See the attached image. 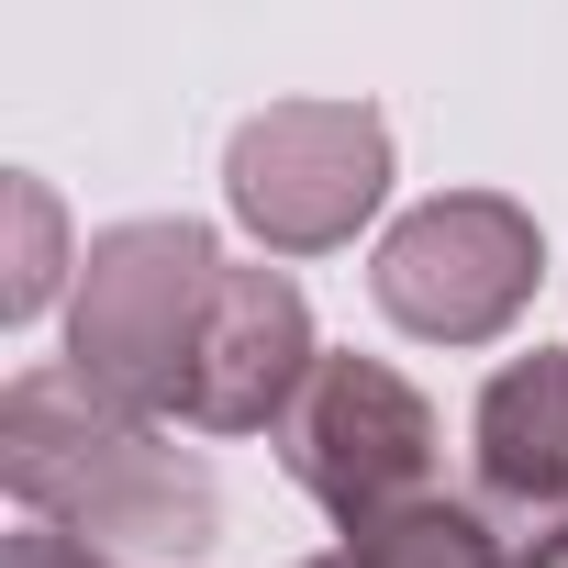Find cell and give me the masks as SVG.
<instances>
[{"label":"cell","mask_w":568,"mask_h":568,"mask_svg":"<svg viewBox=\"0 0 568 568\" xmlns=\"http://www.w3.org/2000/svg\"><path fill=\"white\" fill-rule=\"evenodd\" d=\"M223 201L267 256H335L390 201V123L368 101H267L223 145Z\"/></svg>","instance_id":"cell-4"},{"label":"cell","mask_w":568,"mask_h":568,"mask_svg":"<svg viewBox=\"0 0 568 568\" xmlns=\"http://www.w3.org/2000/svg\"><path fill=\"white\" fill-rule=\"evenodd\" d=\"M0 479L23 524H57L123 568H190L223 535V479L168 446V424L112 413L68 368H23L0 390Z\"/></svg>","instance_id":"cell-1"},{"label":"cell","mask_w":568,"mask_h":568,"mask_svg":"<svg viewBox=\"0 0 568 568\" xmlns=\"http://www.w3.org/2000/svg\"><path fill=\"white\" fill-rule=\"evenodd\" d=\"M12 256H0V324H34L57 302V267H68V223H57V190L45 179H12Z\"/></svg>","instance_id":"cell-9"},{"label":"cell","mask_w":568,"mask_h":568,"mask_svg":"<svg viewBox=\"0 0 568 568\" xmlns=\"http://www.w3.org/2000/svg\"><path fill=\"white\" fill-rule=\"evenodd\" d=\"M302 568H357V557H346V546H335V557H302Z\"/></svg>","instance_id":"cell-12"},{"label":"cell","mask_w":568,"mask_h":568,"mask_svg":"<svg viewBox=\"0 0 568 568\" xmlns=\"http://www.w3.org/2000/svg\"><path fill=\"white\" fill-rule=\"evenodd\" d=\"M468 446H479L468 501L501 524L513 568H535L568 535V346H535V357L490 368V390L468 413Z\"/></svg>","instance_id":"cell-7"},{"label":"cell","mask_w":568,"mask_h":568,"mask_svg":"<svg viewBox=\"0 0 568 568\" xmlns=\"http://www.w3.org/2000/svg\"><path fill=\"white\" fill-rule=\"evenodd\" d=\"M535 278H546V234L501 190H435L368 256L379 313L402 335H424V346H490V335H513L524 302H535Z\"/></svg>","instance_id":"cell-3"},{"label":"cell","mask_w":568,"mask_h":568,"mask_svg":"<svg viewBox=\"0 0 568 568\" xmlns=\"http://www.w3.org/2000/svg\"><path fill=\"white\" fill-rule=\"evenodd\" d=\"M435 457H446L435 402L402 368H379V357H324L313 390L291 402V424H278L291 490H313L346 535L402 513V501H435Z\"/></svg>","instance_id":"cell-5"},{"label":"cell","mask_w":568,"mask_h":568,"mask_svg":"<svg viewBox=\"0 0 568 568\" xmlns=\"http://www.w3.org/2000/svg\"><path fill=\"white\" fill-rule=\"evenodd\" d=\"M0 568H123V557H101V546H79V535H57V524H23L12 546H0Z\"/></svg>","instance_id":"cell-10"},{"label":"cell","mask_w":568,"mask_h":568,"mask_svg":"<svg viewBox=\"0 0 568 568\" xmlns=\"http://www.w3.org/2000/svg\"><path fill=\"white\" fill-rule=\"evenodd\" d=\"M346 557L357 568H513V546H501V524L479 513V501H402V513H379V524H357L346 535Z\"/></svg>","instance_id":"cell-8"},{"label":"cell","mask_w":568,"mask_h":568,"mask_svg":"<svg viewBox=\"0 0 568 568\" xmlns=\"http://www.w3.org/2000/svg\"><path fill=\"white\" fill-rule=\"evenodd\" d=\"M223 245L190 212H145L90 234L79 256V302H68V379L101 390L134 424H168L190 402V357H201V313H212Z\"/></svg>","instance_id":"cell-2"},{"label":"cell","mask_w":568,"mask_h":568,"mask_svg":"<svg viewBox=\"0 0 568 568\" xmlns=\"http://www.w3.org/2000/svg\"><path fill=\"white\" fill-rule=\"evenodd\" d=\"M535 568H568V535H557V546H546V557H535Z\"/></svg>","instance_id":"cell-11"},{"label":"cell","mask_w":568,"mask_h":568,"mask_svg":"<svg viewBox=\"0 0 568 568\" xmlns=\"http://www.w3.org/2000/svg\"><path fill=\"white\" fill-rule=\"evenodd\" d=\"M324 346H313V302L291 267H223L212 313H201V357H190V435H278L291 402L313 390Z\"/></svg>","instance_id":"cell-6"}]
</instances>
